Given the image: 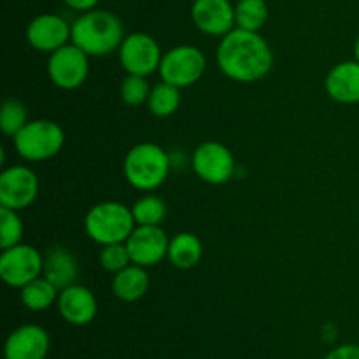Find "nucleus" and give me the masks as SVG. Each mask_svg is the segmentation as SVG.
<instances>
[{
  "instance_id": "a878e982",
  "label": "nucleus",
  "mask_w": 359,
  "mask_h": 359,
  "mask_svg": "<svg viewBox=\"0 0 359 359\" xmlns=\"http://www.w3.org/2000/svg\"><path fill=\"white\" fill-rule=\"evenodd\" d=\"M23 238V221L18 210L0 207V249H9L21 244Z\"/></svg>"
},
{
  "instance_id": "393cba45",
  "label": "nucleus",
  "mask_w": 359,
  "mask_h": 359,
  "mask_svg": "<svg viewBox=\"0 0 359 359\" xmlns=\"http://www.w3.org/2000/svg\"><path fill=\"white\" fill-rule=\"evenodd\" d=\"M28 121H30L28 109L23 102L16 100V98H7L4 102L2 109H0V130H2L4 135H18Z\"/></svg>"
},
{
  "instance_id": "f3484780",
  "label": "nucleus",
  "mask_w": 359,
  "mask_h": 359,
  "mask_svg": "<svg viewBox=\"0 0 359 359\" xmlns=\"http://www.w3.org/2000/svg\"><path fill=\"white\" fill-rule=\"evenodd\" d=\"M325 90L332 100L339 104H359V62L347 60L330 69Z\"/></svg>"
},
{
  "instance_id": "cd10ccee",
  "label": "nucleus",
  "mask_w": 359,
  "mask_h": 359,
  "mask_svg": "<svg viewBox=\"0 0 359 359\" xmlns=\"http://www.w3.org/2000/svg\"><path fill=\"white\" fill-rule=\"evenodd\" d=\"M98 259H100V265L111 273H118L119 270L126 269V266L132 263L128 248H126V242L102 245V251H100V256H98Z\"/></svg>"
},
{
  "instance_id": "412c9836",
  "label": "nucleus",
  "mask_w": 359,
  "mask_h": 359,
  "mask_svg": "<svg viewBox=\"0 0 359 359\" xmlns=\"http://www.w3.org/2000/svg\"><path fill=\"white\" fill-rule=\"evenodd\" d=\"M21 304L28 309V311L34 312H42L48 311L51 305H55L58 302L60 290L51 283L49 279H46L44 276L37 277L32 283H28L27 286L21 287Z\"/></svg>"
},
{
  "instance_id": "f03ea898",
  "label": "nucleus",
  "mask_w": 359,
  "mask_h": 359,
  "mask_svg": "<svg viewBox=\"0 0 359 359\" xmlns=\"http://www.w3.org/2000/svg\"><path fill=\"white\" fill-rule=\"evenodd\" d=\"M125 37V27L116 14L91 9L81 13L72 23L70 42L83 49L88 56H107L119 49Z\"/></svg>"
},
{
  "instance_id": "39448f33",
  "label": "nucleus",
  "mask_w": 359,
  "mask_h": 359,
  "mask_svg": "<svg viewBox=\"0 0 359 359\" xmlns=\"http://www.w3.org/2000/svg\"><path fill=\"white\" fill-rule=\"evenodd\" d=\"M14 149L27 161H46L55 158L65 144V132L51 119L28 121L13 137Z\"/></svg>"
},
{
  "instance_id": "c85d7f7f",
  "label": "nucleus",
  "mask_w": 359,
  "mask_h": 359,
  "mask_svg": "<svg viewBox=\"0 0 359 359\" xmlns=\"http://www.w3.org/2000/svg\"><path fill=\"white\" fill-rule=\"evenodd\" d=\"M325 359H359V346H356V344H344V346L330 351Z\"/></svg>"
},
{
  "instance_id": "5701e85b",
  "label": "nucleus",
  "mask_w": 359,
  "mask_h": 359,
  "mask_svg": "<svg viewBox=\"0 0 359 359\" xmlns=\"http://www.w3.org/2000/svg\"><path fill=\"white\" fill-rule=\"evenodd\" d=\"M269 21V6L265 0H238L235 4V27L259 32Z\"/></svg>"
},
{
  "instance_id": "6ab92c4d",
  "label": "nucleus",
  "mask_w": 359,
  "mask_h": 359,
  "mask_svg": "<svg viewBox=\"0 0 359 359\" xmlns=\"http://www.w3.org/2000/svg\"><path fill=\"white\" fill-rule=\"evenodd\" d=\"M149 290V273L146 269L135 263H130L126 269L119 270L112 277V293L125 304H133L144 298Z\"/></svg>"
},
{
  "instance_id": "20e7f679",
  "label": "nucleus",
  "mask_w": 359,
  "mask_h": 359,
  "mask_svg": "<svg viewBox=\"0 0 359 359\" xmlns=\"http://www.w3.org/2000/svg\"><path fill=\"white\" fill-rule=\"evenodd\" d=\"M135 226L132 209L121 202L97 203L84 217V230L88 237L100 245L126 242Z\"/></svg>"
},
{
  "instance_id": "bb28decb",
  "label": "nucleus",
  "mask_w": 359,
  "mask_h": 359,
  "mask_svg": "<svg viewBox=\"0 0 359 359\" xmlns=\"http://www.w3.org/2000/svg\"><path fill=\"white\" fill-rule=\"evenodd\" d=\"M119 95H121V100L126 105H130V107H139V105L147 104V100H149L151 86L146 77L128 74L123 79L121 86H119Z\"/></svg>"
},
{
  "instance_id": "f8f14e48",
  "label": "nucleus",
  "mask_w": 359,
  "mask_h": 359,
  "mask_svg": "<svg viewBox=\"0 0 359 359\" xmlns=\"http://www.w3.org/2000/svg\"><path fill=\"white\" fill-rule=\"evenodd\" d=\"M70 39H72V25L67 23L58 14H39L27 27L28 44L39 53L51 55L56 49L69 44Z\"/></svg>"
},
{
  "instance_id": "0eeeda50",
  "label": "nucleus",
  "mask_w": 359,
  "mask_h": 359,
  "mask_svg": "<svg viewBox=\"0 0 359 359\" xmlns=\"http://www.w3.org/2000/svg\"><path fill=\"white\" fill-rule=\"evenodd\" d=\"M118 55L119 63L126 74L142 77L158 72L161 58H163L156 39L144 32H133L126 35L125 41L119 46Z\"/></svg>"
},
{
  "instance_id": "f257e3e1",
  "label": "nucleus",
  "mask_w": 359,
  "mask_h": 359,
  "mask_svg": "<svg viewBox=\"0 0 359 359\" xmlns=\"http://www.w3.org/2000/svg\"><path fill=\"white\" fill-rule=\"evenodd\" d=\"M221 72L237 83H256L272 70L273 53L259 32L233 28L221 37L216 51Z\"/></svg>"
},
{
  "instance_id": "4be33fe9",
  "label": "nucleus",
  "mask_w": 359,
  "mask_h": 359,
  "mask_svg": "<svg viewBox=\"0 0 359 359\" xmlns=\"http://www.w3.org/2000/svg\"><path fill=\"white\" fill-rule=\"evenodd\" d=\"M147 107H149L151 114L156 118H168V116L175 114L177 109L181 107V88L165 83V81L154 84L151 88Z\"/></svg>"
},
{
  "instance_id": "aec40b11",
  "label": "nucleus",
  "mask_w": 359,
  "mask_h": 359,
  "mask_svg": "<svg viewBox=\"0 0 359 359\" xmlns=\"http://www.w3.org/2000/svg\"><path fill=\"white\" fill-rule=\"evenodd\" d=\"M203 245L196 235L189 233V231H182V233L174 235L168 244V262L181 270H189L196 266L202 259Z\"/></svg>"
},
{
  "instance_id": "7ed1b4c3",
  "label": "nucleus",
  "mask_w": 359,
  "mask_h": 359,
  "mask_svg": "<svg viewBox=\"0 0 359 359\" xmlns=\"http://www.w3.org/2000/svg\"><path fill=\"white\" fill-rule=\"evenodd\" d=\"M123 172L130 184L139 191H154L160 188L170 172V158L161 146L140 142L126 153Z\"/></svg>"
},
{
  "instance_id": "ddd939ff",
  "label": "nucleus",
  "mask_w": 359,
  "mask_h": 359,
  "mask_svg": "<svg viewBox=\"0 0 359 359\" xmlns=\"http://www.w3.org/2000/svg\"><path fill=\"white\" fill-rule=\"evenodd\" d=\"M168 244L170 238L161 226H135L126 241L132 263L144 269L163 262L168 255Z\"/></svg>"
},
{
  "instance_id": "b1692460",
  "label": "nucleus",
  "mask_w": 359,
  "mask_h": 359,
  "mask_svg": "<svg viewBox=\"0 0 359 359\" xmlns=\"http://www.w3.org/2000/svg\"><path fill=\"white\" fill-rule=\"evenodd\" d=\"M133 219L137 226H161L167 216V205L156 195H144L133 203Z\"/></svg>"
},
{
  "instance_id": "6e6552de",
  "label": "nucleus",
  "mask_w": 359,
  "mask_h": 359,
  "mask_svg": "<svg viewBox=\"0 0 359 359\" xmlns=\"http://www.w3.org/2000/svg\"><path fill=\"white\" fill-rule=\"evenodd\" d=\"M88 74H90V56L74 42H69L49 55V81L60 90H77L86 83Z\"/></svg>"
},
{
  "instance_id": "9d476101",
  "label": "nucleus",
  "mask_w": 359,
  "mask_h": 359,
  "mask_svg": "<svg viewBox=\"0 0 359 359\" xmlns=\"http://www.w3.org/2000/svg\"><path fill=\"white\" fill-rule=\"evenodd\" d=\"M191 165L195 174L207 184H224L235 174L233 153L216 140L200 144L193 153Z\"/></svg>"
},
{
  "instance_id": "a211bd4d",
  "label": "nucleus",
  "mask_w": 359,
  "mask_h": 359,
  "mask_svg": "<svg viewBox=\"0 0 359 359\" xmlns=\"http://www.w3.org/2000/svg\"><path fill=\"white\" fill-rule=\"evenodd\" d=\"M42 276L51 280L58 290L76 284L79 276V263L76 255L62 245H55L44 256V270Z\"/></svg>"
},
{
  "instance_id": "9b49d317",
  "label": "nucleus",
  "mask_w": 359,
  "mask_h": 359,
  "mask_svg": "<svg viewBox=\"0 0 359 359\" xmlns=\"http://www.w3.org/2000/svg\"><path fill=\"white\" fill-rule=\"evenodd\" d=\"M39 195V177L23 165L4 168L0 174V207L23 210L35 202Z\"/></svg>"
},
{
  "instance_id": "1a4fd4ad",
  "label": "nucleus",
  "mask_w": 359,
  "mask_h": 359,
  "mask_svg": "<svg viewBox=\"0 0 359 359\" xmlns=\"http://www.w3.org/2000/svg\"><path fill=\"white\" fill-rule=\"evenodd\" d=\"M44 258L41 252L28 244H18L4 249L0 255V277L9 287L21 290L34 279L42 276Z\"/></svg>"
},
{
  "instance_id": "7c9ffc66",
  "label": "nucleus",
  "mask_w": 359,
  "mask_h": 359,
  "mask_svg": "<svg viewBox=\"0 0 359 359\" xmlns=\"http://www.w3.org/2000/svg\"><path fill=\"white\" fill-rule=\"evenodd\" d=\"M354 56H356V60L359 62V35H358L356 42H354Z\"/></svg>"
},
{
  "instance_id": "dca6fc26",
  "label": "nucleus",
  "mask_w": 359,
  "mask_h": 359,
  "mask_svg": "<svg viewBox=\"0 0 359 359\" xmlns=\"http://www.w3.org/2000/svg\"><path fill=\"white\" fill-rule=\"evenodd\" d=\"M51 347L48 332L39 325H23L7 337L6 359H46Z\"/></svg>"
},
{
  "instance_id": "4468645a",
  "label": "nucleus",
  "mask_w": 359,
  "mask_h": 359,
  "mask_svg": "<svg viewBox=\"0 0 359 359\" xmlns=\"http://www.w3.org/2000/svg\"><path fill=\"white\" fill-rule=\"evenodd\" d=\"M193 25L210 37H224L235 27V6L230 0H195L191 6Z\"/></svg>"
},
{
  "instance_id": "423d86ee",
  "label": "nucleus",
  "mask_w": 359,
  "mask_h": 359,
  "mask_svg": "<svg viewBox=\"0 0 359 359\" xmlns=\"http://www.w3.org/2000/svg\"><path fill=\"white\" fill-rule=\"evenodd\" d=\"M207 69V58L202 49L196 46H175L161 58L160 74L161 81L174 84L177 88L193 86L202 79Z\"/></svg>"
},
{
  "instance_id": "c756f323",
  "label": "nucleus",
  "mask_w": 359,
  "mask_h": 359,
  "mask_svg": "<svg viewBox=\"0 0 359 359\" xmlns=\"http://www.w3.org/2000/svg\"><path fill=\"white\" fill-rule=\"evenodd\" d=\"M70 9L77 11V13H86V11H91L97 7V4L100 0H63Z\"/></svg>"
},
{
  "instance_id": "2eb2a0df",
  "label": "nucleus",
  "mask_w": 359,
  "mask_h": 359,
  "mask_svg": "<svg viewBox=\"0 0 359 359\" xmlns=\"http://www.w3.org/2000/svg\"><path fill=\"white\" fill-rule=\"evenodd\" d=\"M58 311L60 316L72 326H86L97 318L98 302L93 291L81 284H70V286L60 290L58 294Z\"/></svg>"
}]
</instances>
